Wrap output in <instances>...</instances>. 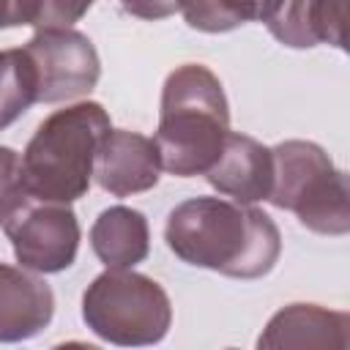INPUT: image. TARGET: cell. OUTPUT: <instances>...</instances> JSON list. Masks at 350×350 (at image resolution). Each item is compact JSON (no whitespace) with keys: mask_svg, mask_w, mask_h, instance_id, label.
Masks as SVG:
<instances>
[{"mask_svg":"<svg viewBox=\"0 0 350 350\" xmlns=\"http://www.w3.org/2000/svg\"><path fill=\"white\" fill-rule=\"evenodd\" d=\"M164 241L183 262L232 279H260L282 254V232L268 213L221 197H191L175 205Z\"/></svg>","mask_w":350,"mask_h":350,"instance_id":"1","label":"cell"},{"mask_svg":"<svg viewBox=\"0 0 350 350\" xmlns=\"http://www.w3.org/2000/svg\"><path fill=\"white\" fill-rule=\"evenodd\" d=\"M230 134V107L219 77L202 63L178 66L161 88L156 148L161 170L178 178L205 175Z\"/></svg>","mask_w":350,"mask_h":350,"instance_id":"2","label":"cell"},{"mask_svg":"<svg viewBox=\"0 0 350 350\" xmlns=\"http://www.w3.org/2000/svg\"><path fill=\"white\" fill-rule=\"evenodd\" d=\"M109 129V115L98 101L71 104L41 120L22 153L30 197L63 205L85 197L98 142Z\"/></svg>","mask_w":350,"mask_h":350,"instance_id":"3","label":"cell"},{"mask_svg":"<svg viewBox=\"0 0 350 350\" xmlns=\"http://www.w3.org/2000/svg\"><path fill=\"white\" fill-rule=\"evenodd\" d=\"M273 183L268 202L293 211L298 221L320 235H345L350 230L347 175L331 156L306 139H284L271 148Z\"/></svg>","mask_w":350,"mask_h":350,"instance_id":"4","label":"cell"},{"mask_svg":"<svg viewBox=\"0 0 350 350\" xmlns=\"http://www.w3.org/2000/svg\"><path fill=\"white\" fill-rule=\"evenodd\" d=\"M82 320L109 345L145 347L167 336L172 304L156 279L131 268H107L82 295Z\"/></svg>","mask_w":350,"mask_h":350,"instance_id":"5","label":"cell"},{"mask_svg":"<svg viewBox=\"0 0 350 350\" xmlns=\"http://www.w3.org/2000/svg\"><path fill=\"white\" fill-rule=\"evenodd\" d=\"M36 68L38 101H71L90 93L101 77V60L93 41L74 27H41L25 44Z\"/></svg>","mask_w":350,"mask_h":350,"instance_id":"6","label":"cell"},{"mask_svg":"<svg viewBox=\"0 0 350 350\" xmlns=\"http://www.w3.org/2000/svg\"><path fill=\"white\" fill-rule=\"evenodd\" d=\"M22 268L36 273H60L74 265L79 252L77 213L63 202L30 200L11 221L3 224Z\"/></svg>","mask_w":350,"mask_h":350,"instance_id":"7","label":"cell"},{"mask_svg":"<svg viewBox=\"0 0 350 350\" xmlns=\"http://www.w3.org/2000/svg\"><path fill=\"white\" fill-rule=\"evenodd\" d=\"M159 172L161 159L156 139L129 129H109L98 142L93 175L112 197H131L153 189L159 183Z\"/></svg>","mask_w":350,"mask_h":350,"instance_id":"8","label":"cell"},{"mask_svg":"<svg viewBox=\"0 0 350 350\" xmlns=\"http://www.w3.org/2000/svg\"><path fill=\"white\" fill-rule=\"evenodd\" d=\"M262 25L279 44L293 49L317 44L345 49L347 0H271Z\"/></svg>","mask_w":350,"mask_h":350,"instance_id":"9","label":"cell"},{"mask_svg":"<svg viewBox=\"0 0 350 350\" xmlns=\"http://www.w3.org/2000/svg\"><path fill=\"white\" fill-rule=\"evenodd\" d=\"M205 180L219 191L232 197V202L252 205L268 200L273 183V156L271 148L249 134L230 131L219 159L205 172Z\"/></svg>","mask_w":350,"mask_h":350,"instance_id":"10","label":"cell"},{"mask_svg":"<svg viewBox=\"0 0 350 350\" xmlns=\"http://www.w3.org/2000/svg\"><path fill=\"white\" fill-rule=\"evenodd\" d=\"M55 314L52 287L30 273L0 262V342H25L38 336Z\"/></svg>","mask_w":350,"mask_h":350,"instance_id":"11","label":"cell"},{"mask_svg":"<svg viewBox=\"0 0 350 350\" xmlns=\"http://www.w3.org/2000/svg\"><path fill=\"white\" fill-rule=\"evenodd\" d=\"M350 317L336 309L317 304H290L279 309L265 331L260 334V347H328L345 350L350 336Z\"/></svg>","mask_w":350,"mask_h":350,"instance_id":"12","label":"cell"},{"mask_svg":"<svg viewBox=\"0 0 350 350\" xmlns=\"http://www.w3.org/2000/svg\"><path fill=\"white\" fill-rule=\"evenodd\" d=\"M90 246L107 268H134L148 257L150 249L148 219L134 208L112 205L93 221Z\"/></svg>","mask_w":350,"mask_h":350,"instance_id":"13","label":"cell"},{"mask_svg":"<svg viewBox=\"0 0 350 350\" xmlns=\"http://www.w3.org/2000/svg\"><path fill=\"white\" fill-rule=\"evenodd\" d=\"M36 101L38 79L25 46L0 49V131L16 123Z\"/></svg>","mask_w":350,"mask_h":350,"instance_id":"14","label":"cell"},{"mask_svg":"<svg viewBox=\"0 0 350 350\" xmlns=\"http://www.w3.org/2000/svg\"><path fill=\"white\" fill-rule=\"evenodd\" d=\"M271 0H180L183 19L200 33H230L252 19L265 16Z\"/></svg>","mask_w":350,"mask_h":350,"instance_id":"15","label":"cell"},{"mask_svg":"<svg viewBox=\"0 0 350 350\" xmlns=\"http://www.w3.org/2000/svg\"><path fill=\"white\" fill-rule=\"evenodd\" d=\"M30 200L33 197L25 183L22 156L14 148L0 145V227L11 221Z\"/></svg>","mask_w":350,"mask_h":350,"instance_id":"16","label":"cell"},{"mask_svg":"<svg viewBox=\"0 0 350 350\" xmlns=\"http://www.w3.org/2000/svg\"><path fill=\"white\" fill-rule=\"evenodd\" d=\"M96 0H38L36 30L41 27H71L79 22Z\"/></svg>","mask_w":350,"mask_h":350,"instance_id":"17","label":"cell"},{"mask_svg":"<svg viewBox=\"0 0 350 350\" xmlns=\"http://www.w3.org/2000/svg\"><path fill=\"white\" fill-rule=\"evenodd\" d=\"M123 11L137 19H167L180 8V0H120Z\"/></svg>","mask_w":350,"mask_h":350,"instance_id":"18","label":"cell"}]
</instances>
